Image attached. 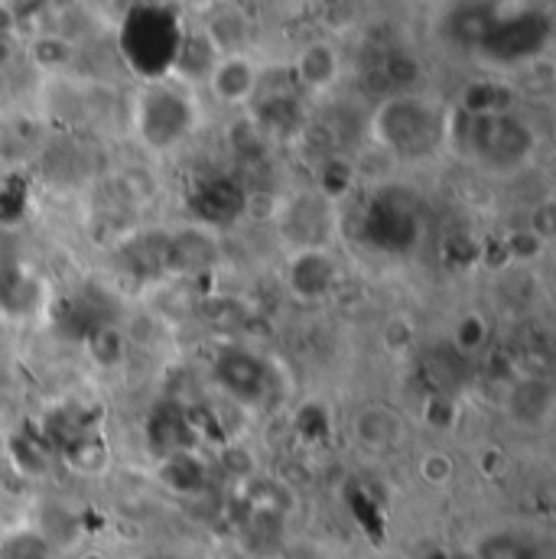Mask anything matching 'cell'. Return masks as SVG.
I'll return each instance as SVG.
<instances>
[{
    "label": "cell",
    "instance_id": "6da1fadb",
    "mask_svg": "<svg viewBox=\"0 0 556 559\" xmlns=\"http://www.w3.org/2000/svg\"><path fill=\"white\" fill-rule=\"evenodd\" d=\"M452 134L462 153L488 173H514L528 166L537 150L534 128L505 105L469 108L459 124H449V138Z\"/></svg>",
    "mask_w": 556,
    "mask_h": 559
},
{
    "label": "cell",
    "instance_id": "7a4b0ae2",
    "mask_svg": "<svg viewBox=\"0 0 556 559\" xmlns=\"http://www.w3.org/2000/svg\"><path fill=\"white\" fill-rule=\"evenodd\" d=\"M371 138L391 156L417 163L449 140V118L419 95H391L371 115Z\"/></svg>",
    "mask_w": 556,
    "mask_h": 559
},
{
    "label": "cell",
    "instance_id": "3957f363",
    "mask_svg": "<svg viewBox=\"0 0 556 559\" xmlns=\"http://www.w3.org/2000/svg\"><path fill=\"white\" fill-rule=\"evenodd\" d=\"M121 56L125 62L138 72L143 82H159L166 79L186 46V33L179 16L163 7V3H138L121 23Z\"/></svg>",
    "mask_w": 556,
    "mask_h": 559
},
{
    "label": "cell",
    "instance_id": "277c9868",
    "mask_svg": "<svg viewBox=\"0 0 556 559\" xmlns=\"http://www.w3.org/2000/svg\"><path fill=\"white\" fill-rule=\"evenodd\" d=\"M134 128L140 143L153 153H169L196 131V105L166 79L146 82L134 105Z\"/></svg>",
    "mask_w": 556,
    "mask_h": 559
},
{
    "label": "cell",
    "instance_id": "5b68a950",
    "mask_svg": "<svg viewBox=\"0 0 556 559\" xmlns=\"http://www.w3.org/2000/svg\"><path fill=\"white\" fill-rule=\"evenodd\" d=\"M547 43H551V20L537 10H521L511 16H498L475 49L492 62L518 66L541 56Z\"/></svg>",
    "mask_w": 556,
    "mask_h": 559
},
{
    "label": "cell",
    "instance_id": "8992f818",
    "mask_svg": "<svg viewBox=\"0 0 556 559\" xmlns=\"http://www.w3.org/2000/svg\"><path fill=\"white\" fill-rule=\"evenodd\" d=\"M339 258L332 248H306V251H286L283 264V283L293 299L312 306L332 296L339 286Z\"/></svg>",
    "mask_w": 556,
    "mask_h": 559
},
{
    "label": "cell",
    "instance_id": "52a82bcc",
    "mask_svg": "<svg viewBox=\"0 0 556 559\" xmlns=\"http://www.w3.org/2000/svg\"><path fill=\"white\" fill-rule=\"evenodd\" d=\"M322 195H299L286 205L280 218V235L286 251H306V248H332L335 235V215L326 205Z\"/></svg>",
    "mask_w": 556,
    "mask_h": 559
},
{
    "label": "cell",
    "instance_id": "ba28073f",
    "mask_svg": "<svg viewBox=\"0 0 556 559\" xmlns=\"http://www.w3.org/2000/svg\"><path fill=\"white\" fill-rule=\"evenodd\" d=\"M261 72L245 52H218L209 66V92L218 105L238 108L258 95Z\"/></svg>",
    "mask_w": 556,
    "mask_h": 559
},
{
    "label": "cell",
    "instance_id": "9c48e42d",
    "mask_svg": "<svg viewBox=\"0 0 556 559\" xmlns=\"http://www.w3.org/2000/svg\"><path fill=\"white\" fill-rule=\"evenodd\" d=\"M215 378L225 388L228 397H235L238 404H261L268 397V368L264 361H258L251 352H225L215 361Z\"/></svg>",
    "mask_w": 556,
    "mask_h": 559
},
{
    "label": "cell",
    "instance_id": "30bf717a",
    "mask_svg": "<svg viewBox=\"0 0 556 559\" xmlns=\"http://www.w3.org/2000/svg\"><path fill=\"white\" fill-rule=\"evenodd\" d=\"M508 414L524 426H541L554 414V388L547 378H521L508 391Z\"/></svg>",
    "mask_w": 556,
    "mask_h": 559
},
{
    "label": "cell",
    "instance_id": "8fae6325",
    "mask_svg": "<svg viewBox=\"0 0 556 559\" xmlns=\"http://www.w3.org/2000/svg\"><path fill=\"white\" fill-rule=\"evenodd\" d=\"M475 559H547L541 540H534L528 531L518 527H498L475 540L472 547Z\"/></svg>",
    "mask_w": 556,
    "mask_h": 559
},
{
    "label": "cell",
    "instance_id": "7c38bea8",
    "mask_svg": "<svg viewBox=\"0 0 556 559\" xmlns=\"http://www.w3.org/2000/svg\"><path fill=\"white\" fill-rule=\"evenodd\" d=\"M296 79L306 85V88H329L339 75V56L332 52L329 43H312L299 52L296 59Z\"/></svg>",
    "mask_w": 556,
    "mask_h": 559
},
{
    "label": "cell",
    "instance_id": "4fadbf2b",
    "mask_svg": "<svg viewBox=\"0 0 556 559\" xmlns=\"http://www.w3.org/2000/svg\"><path fill=\"white\" fill-rule=\"evenodd\" d=\"M401 436V419L388 407H365L355 417V439L368 449H388Z\"/></svg>",
    "mask_w": 556,
    "mask_h": 559
},
{
    "label": "cell",
    "instance_id": "5bb4252c",
    "mask_svg": "<svg viewBox=\"0 0 556 559\" xmlns=\"http://www.w3.org/2000/svg\"><path fill=\"white\" fill-rule=\"evenodd\" d=\"M417 472L429 488H446L452 481V475H456V465H452V459L446 452H426L419 459Z\"/></svg>",
    "mask_w": 556,
    "mask_h": 559
},
{
    "label": "cell",
    "instance_id": "9a60e30c",
    "mask_svg": "<svg viewBox=\"0 0 556 559\" xmlns=\"http://www.w3.org/2000/svg\"><path fill=\"white\" fill-rule=\"evenodd\" d=\"M417 559H475L472 557V550H449V547H433V550H426L423 557Z\"/></svg>",
    "mask_w": 556,
    "mask_h": 559
},
{
    "label": "cell",
    "instance_id": "2e32d148",
    "mask_svg": "<svg viewBox=\"0 0 556 559\" xmlns=\"http://www.w3.org/2000/svg\"><path fill=\"white\" fill-rule=\"evenodd\" d=\"M10 3V10L16 13V16H29V13H36L46 0H7Z\"/></svg>",
    "mask_w": 556,
    "mask_h": 559
},
{
    "label": "cell",
    "instance_id": "e0dca14e",
    "mask_svg": "<svg viewBox=\"0 0 556 559\" xmlns=\"http://www.w3.org/2000/svg\"><path fill=\"white\" fill-rule=\"evenodd\" d=\"M186 7H192V10H212V7H218L222 0H182Z\"/></svg>",
    "mask_w": 556,
    "mask_h": 559
}]
</instances>
